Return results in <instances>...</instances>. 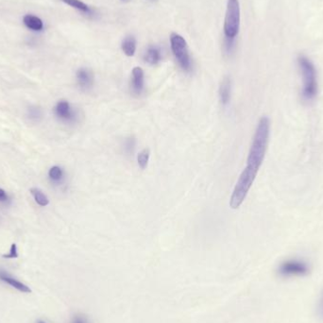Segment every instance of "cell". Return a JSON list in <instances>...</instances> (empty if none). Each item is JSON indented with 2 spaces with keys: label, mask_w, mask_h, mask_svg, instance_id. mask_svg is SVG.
Masks as SVG:
<instances>
[{
  "label": "cell",
  "mask_w": 323,
  "mask_h": 323,
  "mask_svg": "<svg viewBox=\"0 0 323 323\" xmlns=\"http://www.w3.org/2000/svg\"><path fill=\"white\" fill-rule=\"evenodd\" d=\"M270 119L267 117H262L257 125L247 159L246 168L253 172L258 173L259 168L265 159L270 138Z\"/></svg>",
  "instance_id": "obj_1"
},
{
  "label": "cell",
  "mask_w": 323,
  "mask_h": 323,
  "mask_svg": "<svg viewBox=\"0 0 323 323\" xmlns=\"http://www.w3.org/2000/svg\"><path fill=\"white\" fill-rule=\"evenodd\" d=\"M299 69L303 78L302 87V99L310 102L313 101L318 94V79L315 66L311 63L310 60L304 56H300L298 60Z\"/></svg>",
  "instance_id": "obj_2"
},
{
  "label": "cell",
  "mask_w": 323,
  "mask_h": 323,
  "mask_svg": "<svg viewBox=\"0 0 323 323\" xmlns=\"http://www.w3.org/2000/svg\"><path fill=\"white\" fill-rule=\"evenodd\" d=\"M256 176H257V173L249 170L248 168H244L243 172L241 173L238 181L234 186L233 194L231 197L230 206L232 209H237L243 203L247 195L254 182Z\"/></svg>",
  "instance_id": "obj_3"
},
{
  "label": "cell",
  "mask_w": 323,
  "mask_h": 323,
  "mask_svg": "<svg viewBox=\"0 0 323 323\" xmlns=\"http://www.w3.org/2000/svg\"><path fill=\"white\" fill-rule=\"evenodd\" d=\"M309 272L310 268L308 263L302 259L298 258L284 260L277 269L278 275L284 279H295L304 277Z\"/></svg>",
  "instance_id": "obj_4"
},
{
  "label": "cell",
  "mask_w": 323,
  "mask_h": 323,
  "mask_svg": "<svg viewBox=\"0 0 323 323\" xmlns=\"http://www.w3.org/2000/svg\"><path fill=\"white\" fill-rule=\"evenodd\" d=\"M240 27V7L238 0H228L224 21V33L226 38L234 39Z\"/></svg>",
  "instance_id": "obj_5"
},
{
  "label": "cell",
  "mask_w": 323,
  "mask_h": 323,
  "mask_svg": "<svg viewBox=\"0 0 323 323\" xmlns=\"http://www.w3.org/2000/svg\"><path fill=\"white\" fill-rule=\"evenodd\" d=\"M170 44L172 52L182 70L189 72L192 68V63L186 41L180 34L172 33L170 36Z\"/></svg>",
  "instance_id": "obj_6"
},
{
  "label": "cell",
  "mask_w": 323,
  "mask_h": 323,
  "mask_svg": "<svg viewBox=\"0 0 323 323\" xmlns=\"http://www.w3.org/2000/svg\"><path fill=\"white\" fill-rule=\"evenodd\" d=\"M54 115L61 122L73 124L78 121V112L67 100L62 99L55 104L53 109Z\"/></svg>",
  "instance_id": "obj_7"
},
{
  "label": "cell",
  "mask_w": 323,
  "mask_h": 323,
  "mask_svg": "<svg viewBox=\"0 0 323 323\" xmlns=\"http://www.w3.org/2000/svg\"><path fill=\"white\" fill-rule=\"evenodd\" d=\"M130 89L133 95L139 97L141 96L145 89V77L142 68L136 66L132 69L131 72V80H130Z\"/></svg>",
  "instance_id": "obj_8"
},
{
  "label": "cell",
  "mask_w": 323,
  "mask_h": 323,
  "mask_svg": "<svg viewBox=\"0 0 323 323\" xmlns=\"http://www.w3.org/2000/svg\"><path fill=\"white\" fill-rule=\"evenodd\" d=\"M0 281L11 285L14 289H16L22 293H30L31 292V289L26 284L20 282L19 280H17L16 278L12 276L9 272H7L4 270H0Z\"/></svg>",
  "instance_id": "obj_9"
},
{
  "label": "cell",
  "mask_w": 323,
  "mask_h": 323,
  "mask_svg": "<svg viewBox=\"0 0 323 323\" xmlns=\"http://www.w3.org/2000/svg\"><path fill=\"white\" fill-rule=\"evenodd\" d=\"M76 78L79 88L82 90H89L94 85L93 73L87 68H79L76 73Z\"/></svg>",
  "instance_id": "obj_10"
},
{
  "label": "cell",
  "mask_w": 323,
  "mask_h": 323,
  "mask_svg": "<svg viewBox=\"0 0 323 323\" xmlns=\"http://www.w3.org/2000/svg\"><path fill=\"white\" fill-rule=\"evenodd\" d=\"M23 24L25 25L26 28L35 31V32H41L44 30V22L43 20L33 14H26L23 17Z\"/></svg>",
  "instance_id": "obj_11"
},
{
  "label": "cell",
  "mask_w": 323,
  "mask_h": 323,
  "mask_svg": "<svg viewBox=\"0 0 323 323\" xmlns=\"http://www.w3.org/2000/svg\"><path fill=\"white\" fill-rule=\"evenodd\" d=\"M220 99L222 105H228L231 100V79L224 78L220 86Z\"/></svg>",
  "instance_id": "obj_12"
},
{
  "label": "cell",
  "mask_w": 323,
  "mask_h": 323,
  "mask_svg": "<svg viewBox=\"0 0 323 323\" xmlns=\"http://www.w3.org/2000/svg\"><path fill=\"white\" fill-rule=\"evenodd\" d=\"M48 176L52 183H54L56 185H60L65 180V170L59 166H54L49 170Z\"/></svg>",
  "instance_id": "obj_13"
},
{
  "label": "cell",
  "mask_w": 323,
  "mask_h": 323,
  "mask_svg": "<svg viewBox=\"0 0 323 323\" xmlns=\"http://www.w3.org/2000/svg\"><path fill=\"white\" fill-rule=\"evenodd\" d=\"M144 60L149 65H155L159 64L162 60V53L159 48L157 47H150L145 53Z\"/></svg>",
  "instance_id": "obj_14"
},
{
  "label": "cell",
  "mask_w": 323,
  "mask_h": 323,
  "mask_svg": "<svg viewBox=\"0 0 323 323\" xmlns=\"http://www.w3.org/2000/svg\"><path fill=\"white\" fill-rule=\"evenodd\" d=\"M121 48L128 57H132L136 51V40L133 36L126 37L122 42Z\"/></svg>",
  "instance_id": "obj_15"
},
{
  "label": "cell",
  "mask_w": 323,
  "mask_h": 323,
  "mask_svg": "<svg viewBox=\"0 0 323 323\" xmlns=\"http://www.w3.org/2000/svg\"><path fill=\"white\" fill-rule=\"evenodd\" d=\"M30 194L32 195L35 202L41 207L48 206L50 204V199L41 189L33 187L30 189Z\"/></svg>",
  "instance_id": "obj_16"
},
{
  "label": "cell",
  "mask_w": 323,
  "mask_h": 323,
  "mask_svg": "<svg viewBox=\"0 0 323 323\" xmlns=\"http://www.w3.org/2000/svg\"><path fill=\"white\" fill-rule=\"evenodd\" d=\"M63 2H65V4L69 5L70 7L78 10L81 13H85V14H92L93 11L90 7L85 4L84 2L80 1V0H62Z\"/></svg>",
  "instance_id": "obj_17"
},
{
  "label": "cell",
  "mask_w": 323,
  "mask_h": 323,
  "mask_svg": "<svg viewBox=\"0 0 323 323\" xmlns=\"http://www.w3.org/2000/svg\"><path fill=\"white\" fill-rule=\"evenodd\" d=\"M27 118L33 123H39L43 119V110L38 106H30L26 112Z\"/></svg>",
  "instance_id": "obj_18"
},
{
  "label": "cell",
  "mask_w": 323,
  "mask_h": 323,
  "mask_svg": "<svg viewBox=\"0 0 323 323\" xmlns=\"http://www.w3.org/2000/svg\"><path fill=\"white\" fill-rule=\"evenodd\" d=\"M149 157H150V152L149 149H143L142 151L137 156V162H138V166L142 169L148 167L149 165Z\"/></svg>",
  "instance_id": "obj_19"
},
{
  "label": "cell",
  "mask_w": 323,
  "mask_h": 323,
  "mask_svg": "<svg viewBox=\"0 0 323 323\" xmlns=\"http://www.w3.org/2000/svg\"><path fill=\"white\" fill-rule=\"evenodd\" d=\"M136 146V140L134 137L129 136L125 139L124 141V150L128 154H132Z\"/></svg>",
  "instance_id": "obj_20"
},
{
  "label": "cell",
  "mask_w": 323,
  "mask_h": 323,
  "mask_svg": "<svg viewBox=\"0 0 323 323\" xmlns=\"http://www.w3.org/2000/svg\"><path fill=\"white\" fill-rule=\"evenodd\" d=\"M69 323H92V322L85 314L77 313L71 317Z\"/></svg>",
  "instance_id": "obj_21"
},
{
  "label": "cell",
  "mask_w": 323,
  "mask_h": 323,
  "mask_svg": "<svg viewBox=\"0 0 323 323\" xmlns=\"http://www.w3.org/2000/svg\"><path fill=\"white\" fill-rule=\"evenodd\" d=\"M3 258L6 259H16L18 258V248H17V245L15 243H13L11 248H10V251L7 254L3 255Z\"/></svg>",
  "instance_id": "obj_22"
},
{
  "label": "cell",
  "mask_w": 323,
  "mask_h": 323,
  "mask_svg": "<svg viewBox=\"0 0 323 323\" xmlns=\"http://www.w3.org/2000/svg\"><path fill=\"white\" fill-rule=\"evenodd\" d=\"M317 316L323 322V291L317 302Z\"/></svg>",
  "instance_id": "obj_23"
},
{
  "label": "cell",
  "mask_w": 323,
  "mask_h": 323,
  "mask_svg": "<svg viewBox=\"0 0 323 323\" xmlns=\"http://www.w3.org/2000/svg\"><path fill=\"white\" fill-rule=\"evenodd\" d=\"M8 200H9L8 195L6 194L5 190H3L2 188H0V201L1 202H6Z\"/></svg>",
  "instance_id": "obj_24"
},
{
  "label": "cell",
  "mask_w": 323,
  "mask_h": 323,
  "mask_svg": "<svg viewBox=\"0 0 323 323\" xmlns=\"http://www.w3.org/2000/svg\"><path fill=\"white\" fill-rule=\"evenodd\" d=\"M36 323H48L47 322H45V321H43V320H38L37 322H36Z\"/></svg>",
  "instance_id": "obj_25"
},
{
  "label": "cell",
  "mask_w": 323,
  "mask_h": 323,
  "mask_svg": "<svg viewBox=\"0 0 323 323\" xmlns=\"http://www.w3.org/2000/svg\"><path fill=\"white\" fill-rule=\"evenodd\" d=\"M121 1H127V0H121Z\"/></svg>",
  "instance_id": "obj_26"
}]
</instances>
